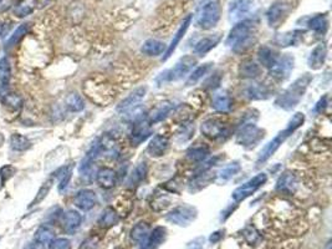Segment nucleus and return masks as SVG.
<instances>
[{
  "mask_svg": "<svg viewBox=\"0 0 332 249\" xmlns=\"http://www.w3.org/2000/svg\"><path fill=\"white\" fill-rule=\"evenodd\" d=\"M255 34H257L255 21L250 20V19H244L231 28L229 35L225 40V44L234 53L243 54L247 49L252 48L255 43V36H257Z\"/></svg>",
  "mask_w": 332,
  "mask_h": 249,
  "instance_id": "obj_1",
  "label": "nucleus"
},
{
  "mask_svg": "<svg viewBox=\"0 0 332 249\" xmlns=\"http://www.w3.org/2000/svg\"><path fill=\"white\" fill-rule=\"evenodd\" d=\"M304 122H305L304 113L296 112L295 115L290 118V121L287 122L286 127H285L282 131H280L279 134H277L276 136H275L274 139L271 140L270 142H269L268 145H266L265 147L260 151L259 157H258V159H257V166H261V164H264L265 162H268L269 159H270L271 157L275 155V152L279 150L280 146H281L285 141L289 139L291 135L296 131V130L300 129V127L304 124Z\"/></svg>",
  "mask_w": 332,
  "mask_h": 249,
  "instance_id": "obj_2",
  "label": "nucleus"
},
{
  "mask_svg": "<svg viewBox=\"0 0 332 249\" xmlns=\"http://www.w3.org/2000/svg\"><path fill=\"white\" fill-rule=\"evenodd\" d=\"M311 81L312 76L310 74H304L303 76L298 77L284 93L275 100V105L285 111H291L295 109L300 104L301 100H303L304 95L306 93Z\"/></svg>",
  "mask_w": 332,
  "mask_h": 249,
  "instance_id": "obj_3",
  "label": "nucleus"
},
{
  "mask_svg": "<svg viewBox=\"0 0 332 249\" xmlns=\"http://www.w3.org/2000/svg\"><path fill=\"white\" fill-rule=\"evenodd\" d=\"M257 118L253 120L250 115L245 116L236 131V142L245 148H254L264 139V130L257 126Z\"/></svg>",
  "mask_w": 332,
  "mask_h": 249,
  "instance_id": "obj_4",
  "label": "nucleus"
},
{
  "mask_svg": "<svg viewBox=\"0 0 332 249\" xmlns=\"http://www.w3.org/2000/svg\"><path fill=\"white\" fill-rule=\"evenodd\" d=\"M222 16V7L218 0H211L203 5L197 15V26L203 30H209L217 26Z\"/></svg>",
  "mask_w": 332,
  "mask_h": 249,
  "instance_id": "obj_5",
  "label": "nucleus"
},
{
  "mask_svg": "<svg viewBox=\"0 0 332 249\" xmlns=\"http://www.w3.org/2000/svg\"><path fill=\"white\" fill-rule=\"evenodd\" d=\"M195 64H197V61H195V59L193 58V56H183V58H181L176 62V65H174L173 67L163 71L158 76V78H157V82L165 84L181 80V78H183V76H186L188 72L193 69V66H194Z\"/></svg>",
  "mask_w": 332,
  "mask_h": 249,
  "instance_id": "obj_6",
  "label": "nucleus"
},
{
  "mask_svg": "<svg viewBox=\"0 0 332 249\" xmlns=\"http://www.w3.org/2000/svg\"><path fill=\"white\" fill-rule=\"evenodd\" d=\"M197 216V208L189 204H183L173 208V210L165 216V219H167V222L176 224V226L188 227L192 222L195 221Z\"/></svg>",
  "mask_w": 332,
  "mask_h": 249,
  "instance_id": "obj_7",
  "label": "nucleus"
},
{
  "mask_svg": "<svg viewBox=\"0 0 332 249\" xmlns=\"http://www.w3.org/2000/svg\"><path fill=\"white\" fill-rule=\"evenodd\" d=\"M266 181H268V175L264 172L259 173V175H257L255 177H253L252 180H249L247 182L244 183L243 186L238 187V188L231 193V198H233L236 203L244 201V199H246L247 197L254 194L260 187L265 185Z\"/></svg>",
  "mask_w": 332,
  "mask_h": 249,
  "instance_id": "obj_8",
  "label": "nucleus"
},
{
  "mask_svg": "<svg viewBox=\"0 0 332 249\" xmlns=\"http://www.w3.org/2000/svg\"><path fill=\"white\" fill-rule=\"evenodd\" d=\"M291 10V5L287 2H282V0H277L273 3L266 10V20L270 28H277L280 24L287 18Z\"/></svg>",
  "mask_w": 332,
  "mask_h": 249,
  "instance_id": "obj_9",
  "label": "nucleus"
},
{
  "mask_svg": "<svg viewBox=\"0 0 332 249\" xmlns=\"http://www.w3.org/2000/svg\"><path fill=\"white\" fill-rule=\"evenodd\" d=\"M200 131L205 137L211 140H223L229 136V129L224 122L217 118H208L200 126Z\"/></svg>",
  "mask_w": 332,
  "mask_h": 249,
  "instance_id": "obj_10",
  "label": "nucleus"
},
{
  "mask_svg": "<svg viewBox=\"0 0 332 249\" xmlns=\"http://www.w3.org/2000/svg\"><path fill=\"white\" fill-rule=\"evenodd\" d=\"M294 62H295L294 56L289 55V54L284 56H279L276 62L269 69L270 76L277 81L286 80L294 70Z\"/></svg>",
  "mask_w": 332,
  "mask_h": 249,
  "instance_id": "obj_11",
  "label": "nucleus"
},
{
  "mask_svg": "<svg viewBox=\"0 0 332 249\" xmlns=\"http://www.w3.org/2000/svg\"><path fill=\"white\" fill-rule=\"evenodd\" d=\"M254 0H230L228 7V18L231 23L244 20L253 8Z\"/></svg>",
  "mask_w": 332,
  "mask_h": 249,
  "instance_id": "obj_12",
  "label": "nucleus"
},
{
  "mask_svg": "<svg viewBox=\"0 0 332 249\" xmlns=\"http://www.w3.org/2000/svg\"><path fill=\"white\" fill-rule=\"evenodd\" d=\"M152 129H151V122H149L147 118L140 117L138 120H136L133 122L132 131H131V143L132 146H140L141 143L145 142V141L151 136Z\"/></svg>",
  "mask_w": 332,
  "mask_h": 249,
  "instance_id": "obj_13",
  "label": "nucleus"
},
{
  "mask_svg": "<svg viewBox=\"0 0 332 249\" xmlns=\"http://www.w3.org/2000/svg\"><path fill=\"white\" fill-rule=\"evenodd\" d=\"M97 202H99L97 194L92 189H81L73 197V204L84 212L91 211L97 204Z\"/></svg>",
  "mask_w": 332,
  "mask_h": 249,
  "instance_id": "obj_14",
  "label": "nucleus"
},
{
  "mask_svg": "<svg viewBox=\"0 0 332 249\" xmlns=\"http://www.w3.org/2000/svg\"><path fill=\"white\" fill-rule=\"evenodd\" d=\"M146 93H147L146 86L136 89L135 91H132V93H131L129 96L126 97V99L122 100V101L119 102V105L117 106V111L121 113H124V112H127V111L135 109V107L140 106L141 101L145 99Z\"/></svg>",
  "mask_w": 332,
  "mask_h": 249,
  "instance_id": "obj_15",
  "label": "nucleus"
},
{
  "mask_svg": "<svg viewBox=\"0 0 332 249\" xmlns=\"http://www.w3.org/2000/svg\"><path fill=\"white\" fill-rule=\"evenodd\" d=\"M298 178L294 173L291 172H284L281 176L279 177L276 182V189L279 193L281 194H286V196H290V194H294L298 189Z\"/></svg>",
  "mask_w": 332,
  "mask_h": 249,
  "instance_id": "obj_16",
  "label": "nucleus"
},
{
  "mask_svg": "<svg viewBox=\"0 0 332 249\" xmlns=\"http://www.w3.org/2000/svg\"><path fill=\"white\" fill-rule=\"evenodd\" d=\"M190 23H192V15H188L187 18L183 20L182 25L179 26V29L177 30L176 34H174V36H173L172 42H171V44L168 45L167 49H165L164 56H163V61H167L168 59H170L171 56L173 55V53L176 51V49L179 45V43H181V40L184 37V34H186L188 28H189Z\"/></svg>",
  "mask_w": 332,
  "mask_h": 249,
  "instance_id": "obj_17",
  "label": "nucleus"
},
{
  "mask_svg": "<svg viewBox=\"0 0 332 249\" xmlns=\"http://www.w3.org/2000/svg\"><path fill=\"white\" fill-rule=\"evenodd\" d=\"M326 58H327V47L326 44H318L312 49L310 53L309 59H307V65L312 70H320L325 64Z\"/></svg>",
  "mask_w": 332,
  "mask_h": 249,
  "instance_id": "obj_18",
  "label": "nucleus"
},
{
  "mask_svg": "<svg viewBox=\"0 0 332 249\" xmlns=\"http://www.w3.org/2000/svg\"><path fill=\"white\" fill-rule=\"evenodd\" d=\"M62 228L67 233H75L82 223V216L77 211L70 210L62 215Z\"/></svg>",
  "mask_w": 332,
  "mask_h": 249,
  "instance_id": "obj_19",
  "label": "nucleus"
},
{
  "mask_svg": "<svg viewBox=\"0 0 332 249\" xmlns=\"http://www.w3.org/2000/svg\"><path fill=\"white\" fill-rule=\"evenodd\" d=\"M220 39H222V35L220 34H214V35H209V36L202 37L199 42H197V44L194 45V51L195 55L198 56H204L205 54H208L209 51L213 50L214 48L219 44Z\"/></svg>",
  "mask_w": 332,
  "mask_h": 249,
  "instance_id": "obj_20",
  "label": "nucleus"
},
{
  "mask_svg": "<svg viewBox=\"0 0 332 249\" xmlns=\"http://www.w3.org/2000/svg\"><path fill=\"white\" fill-rule=\"evenodd\" d=\"M168 148H170V141L167 137L162 136V135H156L149 142L147 152L152 157H162L167 153Z\"/></svg>",
  "mask_w": 332,
  "mask_h": 249,
  "instance_id": "obj_21",
  "label": "nucleus"
},
{
  "mask_svg": "<svg viewBox=\"0 0 332 249\" xmlns=\"http://www.w3.org/2000/svg\"><path fill=\"white\" fill-rule=\"evenodd\" d=\"M165 238H167V229L164 227L158 226L149 232L148 238L140 249H157L164 243Z\"/></svg>",
  "mask_w": 332,
  "mask_h": 249,
  "instance_id": "obj_22",
  "label": "nucleus"
},
{
  "mask_svg": "<svg viewBox=\"0 0 332 249\" xmlns=\"http://www.w3.org/2000/svg\"><path fill=\"white\" fill-rule=\"evenodd\" d=\"M149 232H151V228H149L148 224H147L146 222H140V223H137L132 229H131V233H130L131 242L141 248L143 244H145L147 238H148Z\"/></svg>",
  "mask_w": 332,
  "mask_h": 249,
  "instance_id": "obj_23",
  "label": "nucleus"
},
{
  "mask_svg": "<svg viewBox=\"0 0 332 249\" xmlns=\"http://www.w3.org/2000/svg\"><path fill=\"white\" fill-rule=\"evenodd\" d=\"M233 106L230 95L225 90H219L213 95L212 99V107L218 112H229Z\"/></svg>",
  "mask_w": 332,
  "mask_h": 249,
  "instance_id": "obj_24",
  "label": "nucleus"
},
{
  "mask_svg": "<svg viewBox=\"0 0 332 249\" xmlns=\"http://www.w3.org/2000/svg\"><path fill=\"white\" fill-rule=\"evenodd\" d=\"M117 175L112 169H108V167H102L96 173V182L97 185L105 189L112 188L116 185Z\"/></svg>",
  "mask_w": 332,
  "mask_h": 249,
  "instance_id": "obj_25",
  "label": "nucleus"
},
{
  "mask_svg": "<svg viewBox=\"0 0 332 249\" xmlns=\"http://www.w3.org/2000/svg\"><path fill=\"white\" fill-rule=\"evenodd\" d=\"M301 37H303V31L301 30H294L287 31L284 34H279L275 37V44L279 45L281 48L286 47H295L300 43Z\"/></svg>",
  "mask_w": 332,
  "mask_h": 249,
  "instance_id": "obj_26",
  "label": "nucleus"
},
{
  "mask_svg": "<svg viewBox=\"0 0 332 249\" xmlns=\"http://www.w3.org/2000/svg\"><path fill=\"white\" fill-rule=\"evenodd\" d=\"M165 44L160 40L157 39H148L141 47V51L147 56H158L165 51Z\"/></svg>",
  "mask_w": 332,
  "mask_h": 249,
  "instance_id": "obj_27",
  "label": "nucleus"
},
{
  "mask_svg": "<svg viewBox=\"0 0 332 249\" xmlns=\"http://www.w3.org/2000/svg\"><path fill=\"white\" fill-rule=\"evenodd\" d=\"M258 58H259L260 64L263 66H265L266 69H270L271 66L276 62L277 58H279V54L276 51L273 50L270 47H261L258 51Z\"/></svg>",
  "mask_w": 332,
  "mask_h": 249,
  "instance_id": "obj_28",
  "label": "nucleus"
},
{
  "mask_svg": "<svg viewBox=\"0 0 332 249\" xmlns=\"http://www.w3.org/2000/svg\"><path fill=\"white\" fill-rule=\"evenodd\" d=\"M119 221V216L117 215V212L113 210L112 207H107L102 212L101 217L99 218L97 223L102 228H111V227L116 226Z\"/></svg>",
  "mask_w": 332,
  "mask_h": 249,
  "instance_id": "obj_29",
  "label": "nucleus"
},
{
  "mask_svg": "<svg viewBox=\"0 0 332 249\" xmlns=\"http://www.w3.org/2000/svg\"><path fill=\"white\" fill-rule=\"evenodd\" d=\"M307 25L317 34H325L328 29V20L326 14H317L309 19Z\"/></svg>",
  "mask_w": 332,
  "mask_h": 249,
  "instance_id": "obj_30",
  "label": "nucleus"
},
{
  "mask_svg": "<svg viewBox=\"0 0 332 249\" xmlns=\"http://www.w3.org/2000/svg\"><path fill=\"white\" fill-rule=\"evenodd\" d=\"M174 109V104L172 101H164L162 104H159V106L152 112L151 118H149V122L151 123H157L160 122L162 120H164L168 116V113Z\"/></svg>",
  "mask_w": 332,
  "mask_h": 249,
  "instance_id": "obj_31",
  "label": "nucleus"
},
{
  "mask_svg": "<svg viewBox=\"0 0 332 249\" xmlns=\"http://www.w3.org/2000/svg\"><path fill=\"white\" fill-rule=\"evenodd\" d=\"M9 143L12 150L16 151V152H24L31 147V141L21 134H13L10 136Z\"/></svg>",
  "mask_w": 332,
  "mask_h": 249,
  "instance_id": "obj_32",
  "label": "nucleus"
},
{
  "mask_svg": "<svg viewBox=\"0 0 332 249\" xmlns=\"http://www.w3.org/2000/svg\"><path fill=\"white\" fill-rule=\"evenodd\" d=\"M245 96L250 100H265L270 96V93L261 84H253L246 88Z\"/></svg>",
  "mask_w": 332,
  "mask_h": 249,
  "instance_id": "obj_33",
  "label": "nucleus"
},
{
  "mask_svg": "<svg viewBox=\"0 0 332 249\" xmlns=\"http://www.w3.org/2000/svg\"><path fill=\"white\" fill-rule=\"evenodd\" d=\"M213 67V62H205V64L200 65V66H198L197 69L194 70V71L192 72V74L189 75V77H188L186 85L187 86H192V85H195V84L198 82V81H200L202 78L205 76L206 74H208L209 71H211V69Z\"/></svg>",
  "mask_w": 332,
  "mask_h": 249,
  "instance_id": "obj_34",
  "label": "nucleus"
},
{
  "mask_svg": "<svg viewBox=\"0 0 332 249\" xmlns=\"http://www.w3.org/2000/svg\"><path fill=\"white\" fill-rule=\"evenodd\" d=\"M2 101L4 106L8 107L9 110L18 111L23 107V99H21L20 95L16 93L4 94L2 97Z\"/></svg>",
  "mask_w": 332,
  "mask_h": 249,
  "instance_id": "obj_35",
  "label": "nucleus"
},
{
  "mask_svg": "<svg viewBox=\"0 0 332 249\" xmlns=\"http://www.w3.org/2000/svg\"><path fill=\"white\" fill-rule=\"evenodd\" d=\"M240 76L245 78H254L260 74V67L257 62L253 60H246L240 65Z\"/></svg>",
  "mask_w": 332,
  "mask_h": 249,
  "instance_id": "obj_36",
  "label": "nucleus"
},
{
  "mask_svg": "<svg viewBox=\"0 0 332 249\" xmlns=\"http://www.w3.org/2000/svg\"><path fill=\"white\" fill-rule=\"evenodd\" d=\"M12 78V64L7 56L0 59V84L3 88H7Z\"/></svg>",
  "mask_w": 332,
  "mask_h": 249,
  "instance_id": "obj_37",
  "label": "nucleus"
},
{
  "mask_svg": "<svg viewBox=\"0 0 332 249\" xmlns=\"http://www.w3.org/2000/svg\"><path fill=\"white\" fill-rule=\"evenodd\" d=\"M65 105L71 112H80V111L85 109V102H84L82 97L76 93L67 95L66 100H65Z\"/></svg>",
  "mask_w": 332,
  "mask_h": 249,
  "instance_id": "obj_38",
  "label": "nucleus"
},
{
  "mask_svg": "<svg viewBox=\"0 0 332 249\" xmlns=\"http://www.w3.org/2000/svg\"><path fill=\"white\" fill-rule=\"evenodd\" d=\"M55 237V233H54L53 229L48 226H42L36 232H35V237L34 240L35 243H39V244L46 245L51 242Z\"/></svg>",
  "mask_w": 332,
  "mask_h": 249,
  "instance_id": "obj_39",
  "label": "nucleus"
},
{
  "mask_svg": "<svg viewBox=\"0 0 332 249\" xmlns=\"http://www.w3.org/2000/svg\"><path fill=\"white\" fill-rule=\"evenodd\" d=\"M146 175H147V164L145 162H142V163H140L138 166H136V169L133 170L132 173H131L127 185L138 186L143 180H145Z\"/></svg>",
  "mask_w": 332,
  "mask_h": 249,
  "instance_id": "obj_40",
  "label": "nucleus"
},
{
  "mask_svg": "<svg viewBox=\"0 0 332 249\" xmlns=\"http://www.w3.org/2000/svg\"><path fill=\"white\" fill-rule=\"evenodd\" d=\"M209 155V148L206 146H193L187 151V157L190 161H204Z\"/></svg>",
  "mask_w": 332,
  "mask_h": 249,
  "instance_id": "obj_41",
  "label": "nucleus"
},
{
  "mask_svg": "<svg viewBox=\"0 0 332 249\" xmlns=\"http://www.w3.org/2000/svg\"><path fill=\"white\" fill-rule=\"evenodd\" d=\"M239 171H240V164H239V162H231V163L225 166L222 171L218 173V180H219L220 182H227V181L233 178Z\"/></svg>",
  "mask_w": 332,
  "mask_h": 249,
  "instance_id": "obj_42",
  "label": "nucleus"
},
{
  "mask_svg": "<svg viewBox=\"0 0 332 249\" xmlns=\"http://www.w3.org/2000/svg\"><path fill=\"white\" fill-rule=\"evenodd\" d=\"M53 183H54V178H48V180L45 181V182L43 183L42 187L39 188V191H37V194L35 196L34 201L31 202V204H30V207H32V205H36L39 204L40 202H43L44 199L46 198V196L49 194V192L51 191V187H53Z\"/></svg>",
  "mask_w": 332,
  "mask_h": 249,
  "instance_id": "obj_43",
  "label": "nucleus"
},
{
  "mask_svg": "<svg viewBox=\"0 0 332 249\" xmlns=\"http://www.w3.org/2000/svg\"><path fill=\"white\" fill-rule=\"evenodd\" d=\"M60 175V182H59V192H65L66 191L67 186H69L70 180H71L72 176V170L71 167H64L59 171Z\"/></svg>",
  "mask_w": 332,
  "mask_h": 249,
  "instance_id": "obj_44",
  "label": "nucleus"
},
{
  "mask_svg": "<svg viewBox=\"0 0 332 249\" xmlns=\"http://www.w3.org/2000/svg\"><path fill=\"white\" fill-rule=\"evenodd\" d=\"M26 26H21V28H19V29H16L14 34L12 35V36L9 37V40H8L7 42V49H12V48H14L15 45H18L19 43H20V40L23 39L24 37V35L26 34Z\"/></svg>",
  "mask_w": 332,
  "mask_h": 249,
  "instance_id": "obj_45",
  "label": "nucleus"
},
{
  "mask_svg": "<svg viewBox=\"0 0 332 249\" xmlns=\"http://www.w3.org/2000/svg\"><path fill=\"white\" fill-rule=\"evenodd\" d=\"M16 173V169L12 164H7L0 169V185L4 186Z\"/></svg>",
  "mask_w": 332,
  "mask_h": 249,
  "instance_id": "obj_46",
  "label": "nucleus"
},
{
  "mask_svg": "<svg viewBox=\"0 0 332 249\" xmlns=\"http://www.w3.org/2000/svg\"><path fill=\"white\" fill-rule=\"evenodd\" d=\"M49 249H71V240L67 238H54L49 243Z\"/></svg>",
  "mask_w": 332,
  "mask_h": 249,
  "instance_id": "obj_47",
  "label": "nucleus"
},
{
  "mask_svg": "<svg viewBox=\"0 0 332 249\" xmlns=\"http://www.w3.org/2000/svg\"><path fill=\"white\" fill-rule=\"evenodd\" d=\"M101 247V242H100V238L96 235H92V237L86 238L82 243H81L80 249H100Z\"/></svg>",
  "mask_w": 332,
  "mask_h": 249,
  "instance_id": "obj_48",
  "label": "nucleus"
},
{
  "mask_svg": "<svg viewBox=\"0 0 332 249\" xmlns=\"http://www.w3.org/2000/svg\"><path fill=\"white\" fill-rule=\"evenodd\" d=\"M245 238L250 244H253V243H255L258 239H259L260 235L258 234V232L255 231V229L250 228V229H247V231H245Z\"/></svg>",
  "mask_w": 332,
  "mask_h": 249,
  "instance_id": "obj_49",
  "label": "nucleus"
},
{
  "mask_svg": "<svg viewBox=\"0 0 332 249\" xmlns=\"http://www.w3.org/2000/svg\"><path fill=\"white\" fill-rule=\"evenodd\" d=\"M203 242H204L203 238H197V239L188 243L187 249H203Z\"/></svg>",
  "mask_w": 332,
  "mask_h": 249,
  "instance_id": "obj_50",
  "label": "nucleus"
},
{
  "mask_svg": "<svg viewBox=\"0 0 332 249\" xmlns=\"http://www.w3.org/2000/svg\"><path fill=\"white\" fill-rule=\"evenodd\" d=\"M327 106V96H323V99H321L320 101L317 102L316 106H315L314 111L317 113H321L323 110H325V107Z\"/></svg>",
  "mask_w": 332,
  "mask_h": 249,
  "instance_id": "obj_51",
  "label": "nucleus"
},
{
  "mask_svg": "<svg viewBox=\"0 0 332 249\" xmlns=\"http://www.w3.org/2000/svg\"><path fill=\"white\" fill-rule=\"evenodd\" d=\"M223 237H224V232L217 231V232H214V233H212L211 237H209V240H211V243H213L214 244V243L219 242Z\"/></svg>",
  "mask_w": 332,
  "mask_h": 249,
  "instance_id": "obj_52",
  "label": "nucleus"
},
{
  "mask_svg": "<svg viewBox=\"0 0 332 249\" xmlns=\"http://www.w3.org/2000/svg\"><path fill=\"white\" fill-rule=\"evenodd\" d=\"M117 249H121V248H117Z\"/></svg>",
  "mask_w": 332,
  "mask_h": 249,
  "instance_id": "obj_53",
  "label": "nucleus"
}]
</instances>
